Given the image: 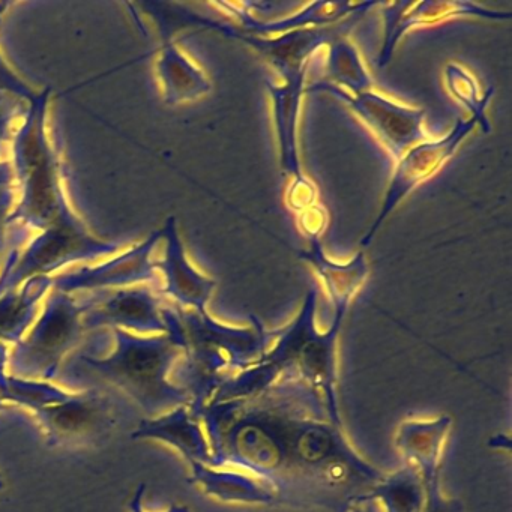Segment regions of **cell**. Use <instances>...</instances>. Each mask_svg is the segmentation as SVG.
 <instances>
[{
    "label": "cell",
    "instance_id": "cell-13",
    "mask_svg": "<svg viewBox=\"0 0 512 512\" xmlns=\"http://www.w3.org/2000/svg\"><path fill=\"white\" fill-rule=\"evenodd\" d=\"M191 478L206 496L239 505L281 506L277 491L256 476L236 469H217L202 463H188Z\"/></svg>",
    "mask_w": 512,
    "mask_h": 512
},
{
    "label": "cell",
    "instance_id": "cell-12",
    "mask_svg": "<svg viewBox=\"0 0 512 512\" xmlns=\"http://www.w3.org/2000/svg\"><path fill=\"white\" fill-rule=\"evenodd\" d=\"M133 440H157L179 452L187 463H202L211 466V448L202 422L194 418L190 406L175 407L139 422L131 433Z\"/></svg>",
    "mask_w": 512,
    "mask_h": 512
},
{
    "label": "cell",
    "instance_id": "cell-3",
    "mask_svg": "<svg viewBox=\"0 0 512 512\" xmlns=\"http://www.w3.org/2000/svg\"><path fill=\"white\" fill-rule=\"evenodd\" d=\"M182 355L184 350L175 332L146 338L118 329L112 355L85 358V364L124 391L146 418H152L184 404L190 406V395L170 379L173 365Z\"/></svg>",
    "mask_w": 512,
    "mask_h": 512
},
{
    "label": "cell",
    "instance_id": "cell-1",
    "mask_svg": "<svg viewBox=\"0 0 512 512\" xmlns=\"http://www.w3.org/2000/svg\"><path fill=\"white\" fill-rule=\"evenodd\" d=\"M317 289L311 287L298 316L277 329L274 346L265 355L224 383L212 401L259 397L281 380H295L317 398L329 422L343 428L337 392V344L344 317L334 316L325 332L316 325Z\"/></svg>",
    "mask_w": 512,
    "mask_h": 512
},
{
    "label": "cell",
    "instance_id": "cell-17",
    "mask_svg": "<svg viewBox=\"0 0 512 512\" xmlns=\"http://www.w3.org/2000/svg\"><path fill=\"white\" fill-rule=\"evenodd\" d=\"M368 499L382 503L383 512H422L425 488L421 473L413 464L404 463L394 473L383 476Z\"/></svg>",
    "mask_w": 512,
    "mask_h": 512
},
{
    "label": "cell",
    "instance_id": "cell-26",
    "mask_svg": "<svg viewBox=\"0 0 512 512\" xmlns=\"http://www.w3.org/2000/svg\"><path fill=\"white\" fill-rule=\"evenodd\" d=\"M8 358H10V356H8L7 347L0 343V388L4 385L5 377H7L8 374ZM4 409L5 403L4 400H2V397H0V410Z\"/></svg>",
    "mask_w": 512,
    "mask_h": 512
},
{
    "label": "cell",
    "instance_id": "cell-10",
    "mask_svg": "<svg viewBox=\"0 0 512 512\" xmlns=\"http://www.w3.org/2000/svg\"><path fill=\"white\" fill-rule=\"evenodd\" d=\"M383 22H385V40L376 59L377 68H385L391 62L395 47L407 32L424 26H434L457 17H475V19L505 22L511 20L508 11L490 10L473 2H442V0H424V2H382Z\"/></svg>",
    "mask_w": 512,
    "mask_h": 512
},
{
    "label": "cell",
    "instance_id": "cell-16",
    "mask_svg": "<svg viewBox=\"0 0 512 512\" xmlns=\"http://www.w3.org/2000/svg\"><path fill=\"white\" fill-rule=\"evenodd\" d=\"M169 292L188 307H193L196 313H208L206 305L215 289V281L197 272L185 257L181 242L176 236L175 229L170 230Z\"/></svg>",
    "mask_w": 512,
    "mask_h": 512
},
{
    "label": "cell",
    "instance_id": "cell-6",
    "mask_svg": "<svg viewBox=\"0 0 512 512\" xmlns=\"http://www.w3.org/2000/svg\"><path fill=\"white\" fill-rule=\"evenodd\" d=\"M365 14L367 13L353 14L352 17L337 25L301 29V31L287 32L277 37H256V35L244 34L233 23L230 25V23L211 22L209 25L223 32L226 37L241 41L256 50L277 71L283 82H298L307 77L308 64L314 53L322 47L331 46L335 41L344 40Z\"/></svg>",
    "mask_w": 512,
    "mask_h": 512
},
{
    "label": "cell",
    "instance_id": "cell-25",
    "mask_svg": "<svg viewBox=\"0 0 512 512\" xmlns=\"http://www.w3.org/2000/svg\"><path fill=\"white\" fill-rule=\"evenodd\" d=\"M346 512H383L380 503L373 499H362L353 503Z\"/></svg>",
    "mask_w": 512,
    "mask_h": 512
},
{
    "label": "cell",
    "instance_id": "cell-15",
    "mask_svg": "<svg viewBox=\"0 0 512 512\" xmlns=\"http://www.w3.org/2000/svg\"><path fill=\"white\" fill-rule=\"evenodd\" d=\"M454 419L449 415L425 421H406L395 433V446L406 463L421 473L422 481L440 478V460Z\"/></svg>",
    "mask_w": 512,
    "mask_h": 512
},
{
    "label": "cell",
    "instance_id": "cell-2",
    "mask_svg": "<svg viewBox=\"0 0 512 512\" xmlns=\"http://www.w3.org/2000/svg\"><path fill=\"white\" fill-rule=\"evenodd\" d=\"M176 334L184 350L178 386L190 395V410L199 419L218 389L259 361L277 337L257 317L251 326L236 328L212 319L209 313L176 317Z\"/></svg>",
    "mask_w": 512,
    "mask_h": 512
},
{
    "label": "cell",
    "instance_id": "cell-21",
    "mask_svg": "<svg viewBox=\"0 0 512 512\" xmlns=\"http://www.w3.org/2000/svg\"><path fill=\"white\" fill-rule=\"evenodd\" d=\"M167 79L172 97L176 101L193 100L211 91V83L203 71L194 67L176 50L167 55Z\"/></svg>",
    "mask_w": 512,
    "mask_h": 512
},
{
    "label": "cell",
    "instance_id": "cell-8",
    "mask_svg": "<svg viewBox=\"0 0 512 512\" xmlns=\"http://www.w3.org/2000/svg\"><path fill=\"white\" fill-rule=\"evenodd\" d=\"M79 314L71 305L58 304L47 311L28 338L19 341L8 358V373L23 379L52 382L64 356L80 338Z\"/></svg>",
    "mask_w": 512,
    "mask_h": 512
},
{
    "label": "cell",
    "instance_id": "cell-9",
    "mask_svg": "<svg viewBox=\"0 0 512 512\" xmlns=\"http://www.w3.org/2000/svg\"><path fill=\"white\" fill-rule=\"evenodd\" d=\"M305 86V80L283 82V85H275L266 80L280 149V166L284 175L290 179L286 202L298 214L317 205L316 185L304 175L299 161L298 119Z\"/></svg>",
    "mask_w": 512,
    "mask_h": 512
},
{
    "label": "cell",
    "instance_id": "cell-22",
    "mask_svg": "<svg viewBox=\"0 0 512 512\" xmlns=\"http://www.w3.org/2000/svg\"><path fill=\"white\" fill-rule=\"evenodd\" d=\"M425 505L422 512H466L464 503L458 499H449L442 493L440 478L424 481Z\"/></svg>",
    "mask_w": 512,
    "mask_h": 512
},
{
    "label": "cell",
    "instance_id": "cell-18",
    "mask_svg": "<svg viewBox=\"0 0 512 512\" xmlns=\"http://www.w3.org/2000/svg\"><path fill=\"white\" fill-rule=\"evenodd\" d=\"M326 70L332 85L347 94L358 95L373 91V79L365 68L358 49L349 40H338L328 46Z\"/></svg>",
    "mask_w": 512,
    "mask_h": 512
},
{
    "label": "cell",
    "instance_id": "cell-23",
    "mask_svg": "<svg viewBox=\"0 0 512 512\" xmlns=\"http://www.w3.org/2000/svg\"><path fill=\"white\" fill-rule=\"evenodd\" d=\"M298 226L305 238H320L328 226V212L317 203L313 208L299 214Z\"/></svg>",
    "mask_w": 512,
    "mask_h": 512
},
{
    "label": "cell",
    "instance_id": "cell-5",
    "mask_svg": "<svg viewBox=\"0 0 512 512\" xmlns=\"http://www.w3.org/2000/svg\"><path fill=\"white\" fill-rule=\"evenodd\" d=\"M322 92L346 104L395 160H398L407 149L430 139L422 127L424 109L403 106L373 91L350 95L331 82H317L305 86V94Z\"/></svg>",
    "mask_w": 512,
    "mask_h": 512
},
{
    "label": "cell",
    "instance_id": "cell-19",
    "mask_svg": "<svg viewBox=\"0 0 512 512\" xmlns=\"http://www.w3.org/2000/svg\"><path fill=\"white\" fill-rule=\"evenodd\" d=\"M94 320L97 323H113L142 332H167L166 319L160 316L154 302L143 296L119 299L107 305Z\"/></svg>",
    "mask_w": 512,
    "mask_h": 512
},
{
    "label": "cell",
    "instance_id": "cell-7",
    "mask_svg": "<svg viewBox=\"0 0 512 512\" xmlns=\"http://www.w3.org/2000/svg\"><path fill=\"white\" fill-rule=\"evenodd\" d=\"M479 127L478 119L458 118L452 130L442 139H428L407 149L397 160L394 175L386 188L382 208L377 214L376 221L371 224L368 232L361 241V247H368L374 236L382 229L386 218L395 211L398 205L412 193L419 185L433 178L446 161L454 157L460 148L461 142L470 136L473 130Z\"/></svg>",
    "mask_w": 512,
    "mask_h": 512
},
{
    "label": "cell",
    "instance_id": "cell-20",
    "mask_svg": "<svg viewBox=\"0 0 512 512\" xmlns=\"http://www.w3.org/2000/svg\"><path fill=\"white\" fill-rule=\"evenodd\" d=\"M443 76H445L446 88H448L449 94L469 110L472 118L478 119L482 133H490L491 125L487 118V109L494 95L493 86L487 89L481 97L478 83L473 79L472 74L458 64L446 65Z\"/></svg>",
    "mask_w": 512,
    "mask_h": 512
},
{
    "label": "cell",
    "instance_id": "cell-14",
    "mask_svg": "<svg viewBox=\"0 0 512 512\" xmlns=\"http://www.w3.org/2000/svg\"><path fill=\"white\" fill-rule=\"evenodd\" d=\"M308 242L310 247L299 251V257L310 263L311 268L322 278L334 307V316L346 317L350 302L370 274L367 257L364 253H356L347 263L334 262L323 250L320 238L308 239Z\"/></svg>",
    "mask_w": 512,
    "mask_h": 512
},
{
    "label": "cell",
    "instance_id": "cell-4",
    "mask_svg": "<svg viewBox=\"0 0 512 512\" xmlns=\"http://www.w3.org/2000/svg\"><path fill=\"white\" fill-rule=\"evenodd\" d=\"M53 448L95 445L106 439L115 428L113 401L97 389L70 392L61 389L58 395L32 412Z\"/></svg>",
    "mask_w": 512,
    "mask_h": 512
},
{
    "label": "cell",
    "instance_id": "cell-24",
    "mask_svg": "<svg viewBox=\"0 0 512 512\" xmlns=\"http://www.w3.org/2000/svg\"><path fill=\"white\" fill-rule=\"evenodd\" d=\"M146 493V485L140 484L137 487V490L134 491L133 497H131L130 503H128V508H130V512H145V508H143V497H145ZM166 512H191L190 508L182 505H172Z\"/></svg>",
    "mask_w": 512,
    "mask_h": 512
},
{
    "label": "cell",
    "instance_id": "cell-27",
    "mask_svg": "<svg viewBox=\"0 0 512 512\" xmlns=\"http://www.w3.org/2000/svg\"><path fill=\"white\" fill-rule=\"evenodd\" d=\"M5 488V479L4 476H2V473H0V491L4 490Z\"/></svg>",
    "mask_w": 512,
    "mask_h": 512
},
{
    "label": "cell",
    "instance_id": "cell-11",
    "mask_svg": "<svg viewBox=\"0 0 512 512\" xmlns=\"http://www.w3.org/2000/svg\"><path fill=\"white\" fill-rule=\"evenodd\" d=\"M382 2H313L305 5L301 11L280 20L257 19L247 4H217L218 8L239 20V31L256 37H277L287 32L301 31L308 28H325L337 25L349 19L353 14L370 13L374 7H380Z\"/></svg>",
    "mask_w": 512,
    "mask_h": 512
}]
</instances>
